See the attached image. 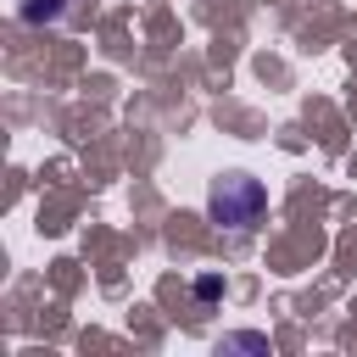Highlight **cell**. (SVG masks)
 Returning a JSON list of instances; mask_svg holds the SVG:
<instances>
[{"mask_svg":"<svg viewBox=\"0 0 357 357\" xmlns=\"http://www.w3.org/2000/svg\"><path fill=\"white\" fill-rule=\"evenodd\" d=\"M206 218H212L218 229L251 234V229L268 218V190H262V178H251V173H223V178H212V190H206Z\"/></svg>","mask_w":357,"mask_h":357,"instance_id":"obj_1","label":"cell"},{"mask_svg":"<svg viewBox=\"0 0 357 357\" xmlns=\"http://www.w3.org/2000/svg\"><path fill=\"white\" fill-rule=\"evenodd\" d=\"M39 17H61V0H28L22 6V22H39Z\"/></svg>","mask_w":357,"mask_h":357,"instance_id":"obj_2","label":"cell"},{"mask_svg":"<svg viewBox=\"0 0 357 357\" xmlns=\"http://www.w3.org/2000/svg\"><path fill=\"white\" fill-rule=\"evenodd\" d=\"M223 346H245V351H268V340H262V335H229Z\"/></svg>","mask_w":357,"mask_h":357,"instance_id":"obj_3","label":"cell"}]
</instances>
